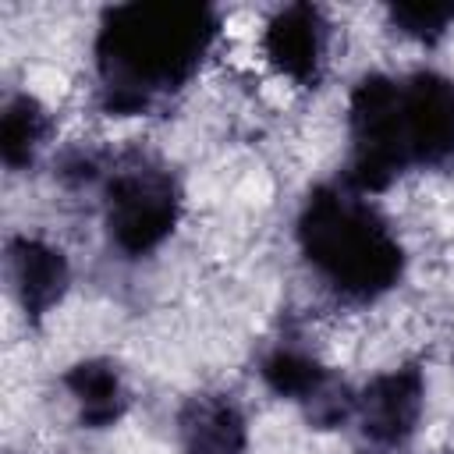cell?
I'll return each mask as SVG.
<instances>
[{"instance_id": "6da1fadb", "label": "cell", "mask_w": 454, "mask_h": 454, "mask_svg": "<svg viewBox=\"0 0 454 454\" xmlns=\"http://www.w3.org/2000/svg\"><path fill=\"white\" fill-rule=\"evenodd\" d=\"M220 32L209 4L160 0L117 4L96 32L99 103L114 117L149 114L188 85Z\"/></svg>"}, {"instance_id": "7a4b0ae2", "label": "cell", "mask_w": 454, "mask_h": 454, "mask_svg": "<svg viewBox=\"0 0 454 454\" xmlns=\"http://www.w3.org/2000/svg\"><path fill=\"white\" fill-rule=\"evenodd\" d=\"M298 248L344 301H376L404 273V248L380 209L344 184H319L298 213Z\"/></svg>"}, {"instance_id": "3957f363", "label": "cell", "mask_w": 454, "mask_h": 454, "mask_svg": "<svg viewBox=\"0 0 454 454\" xmlns=\"http://www.w3.org/2000/svg\"><path fill=\"white\" fill-rule=\"evenodd\" d=\"M181 216V192L167 167L142 153L114 160L103 184V220L110 245L135 259L160 248Z\"/></svg>"}, {"instance_id": "277c9868", "label": "cell", "mask_w": 454, "mask_h": 454, "mask_svg": "<svg viewBox=\"0 0 454 454\" xmlns=\"http://www.w3.org/2000/svg\"><path fill=\"white\" fill-rule=\"evenodd\" d=\"M348 184L355 192H383L411 167L401 110V78L365 74L348 103Z\"/></svg>"}, {"instance_id": "5b68a950", "label": "cell", "mask_w": 454, "mask_h": 454, "mask_svg": "<svg viewBox=\"0 0 454 454\" xmlns=\"http://www.w3.org/2000/svg\"><path fill=\"white\" fill-rule=\"evenodd\" d=\"M262 383L287 401H298L305 419L319 429L340 426L348 415H355V394L309 351L277 344L262 362H259Z\"/></svg>"}, {"instance_id": "8992f818", "label": "cell", "mask_w": 454, "mask_h": 454, "mask_svg": "<svg viewBox=\"0 0 454 454\" xmlns=\"http://www.w3.org/2000/svg\"><path fill=\"white\" fill-rule=\"evenodd\" d=\"M401 110L411 167H447L454 160V82L436 71L401 78Z\"/></svg>"}, {"instance_id": "52a82bcc", "label": "cell", "mask_w": 454, "mask_h": 454, "mask_svg": "<svg viewBox=\"0 0 454 454\" xmlns=\"http://www.w3.org/2000/svg\"><path fill=\"white\" fill-rule=\"evenodd\" d=\"M426 404V380L415 365H401L390 372H380L365 383V390L355 397V415L369 443L376 447H401Z\"/></svg>"}, {"instance_id": "ba28073f", "label": "cell", "mask_w": 454, "mask_h": 454, "mask_svg": "<svg viewBox=\"0 0 454 454\" xmlns=\"http://www.w3.org/2000/svg\"><path fill=\"white\" fill-rule=\"evenodd\" d=\"M330 43V25L319 7L312 4H287L280 7L266 32H262V53L266 60L291 78L294 85H316L323 74Z\"/></svg>"}, {"instance_id": "9c48e42d", "label": "cell", "mask_w": 454, "mask_h": 454, "mask_svg": "<svg viewBox=\"0 0 454 454\" xmlns=\"http://www.w3.org/2000/svg\"><path fill=\"white\" fill-rule=\"evenodd\" d=\"M7 277L14 287L18 305L28 319H43L67 291L71 270L60 248H53L43 238L18 234L7 241Z\"/></svg>"}, {"instance_id": "30bf717a", "label": "cell", "mask_w": 454, "mask_h": 454, "mask_svg": "<svg viewBox=\"0 0 454 454\" xmlns=\"http://www.w3.org/2000/svg\"><path fill=\"white\" fill-rule=\"evenodd\" d=\"M181 454H241L248 426L227 394H195L177 411Z\"/></svg>"}, {"instance_id": "8fae6325", "label": "cell", "mask_w": 454, "mask_h": 454, "mask_svg": "<svg viewBox=\"0 0 454 454\" xmlns=\"http://www.w3.org/2000/svg\"><path fill=\"white\" fill-rule=\"evenodd\" d=\"M64 387L78 408V419L89 429H106L128 411V390L114 362L85 358L64 372Z\"/></svg>"}, {"instance_id": "7c38bea8", "label": "cell", "mask_w": 454, "mask_h": 454, "mask_svg": "<svg viewBox=\"0 0 454 454\" xmlns=\"http://www.w3.org/2000/svg\"><path fill=\"white\" fill-rule=\"evenodd\" d=\"M50 138V114L32 96H11L0 114V156L11 170L32 167L43 142Z\"/></svg>"}, {"instance_id": "4fadbf2b", "label": "cell", "mask_w": 454, "mask_h": 454, "mask_svg": "<svg viewBox=\"0 0 454 454\" xmlns=\"http://www.w3.org/2000/svg\"><path fill=\"white\" fill-rule=\"evenodd\" d=\"M390 21L419 43H436L454 21V4H394Z\"/></svg>"}]
</instances>
